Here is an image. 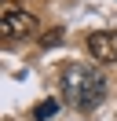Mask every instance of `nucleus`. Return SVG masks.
<instances>
[{
    "label": "nucleus",
    "mask_w": 117,
    "mask_h": 121,
    "mask_svg": "<svg viewBox=\"0 0 117 121\" xmlns=\"http://www.w3.org/2000/svg\"><path fill=\"white\" fill-rule=\"evenodd\" d=\"M62 95L70 99L77 110H95V106L106 99V77L95 66L70 62V66H62Z\"/></svg>",
    "instance_id": "f257e3e1"
},
{
    "label": "nucleus",
    "mask_w": 117,
    "mask_h": 121,
    "mask_svg": "<svg viewBox=\"0 0 117 121\" xmlns=\"http://www.w3.org/2000/svg\"><path fill=\"white\" fill-rule=\"evenodd\" d=\"M33 30H37V18L29 15V11L15 8V4H7V8L0 11V37H4L7 44H15V40H26Z\"/></svg>",
    "instance_id": "f03ea898"
},
{
    "label": "nucleus",
    "mask_w": 117,
    "mask_h": 121,
    "mask_svg": "<svg viewBox=\"0 0 117 121\" xmlns=\"http://www.w3.org/2000/svg\"><path fill=\"white\" fill-rule=\"evenodd\" d=\"M88 52L99 62H113L117 59V30H95L88 37Z\"/></svg>",
    "instance_id": "7ed1b4c3"
},
{
    "label": "nucleus",
    "mask_w": 117,
    "mask_h": 121,
    "mask_svg": "<svg viewBox=\"0 0 117 121\" xmlns=\"http://www.w3.org/2000/svg\"><path fill=\"white\" fill-rule=\"evenodd\" d=\"M51 114H58V99H44V103L33 110V117H37V121H44V117H51Z\"/></svg>",
    "instance_id": "20e7f679"
},
{
    "label": "nucleus",
    "mask_w": 117,
    "mask_h": 121,
    "mask_svg": "<svg viewBox=\"0 0 117 121\" xmlns=\"http://www.w3.org/2000/svg\"><path fill=\"white\" fill-rule=\"evenodd\" d=\"M58 40H62V30H48L40 44H44V48H51V44H58Z\"/></svg>",
    "instance_id": "39448f33"
}]
</instances>
